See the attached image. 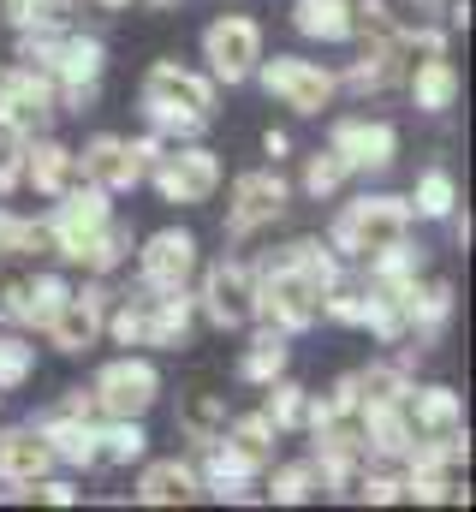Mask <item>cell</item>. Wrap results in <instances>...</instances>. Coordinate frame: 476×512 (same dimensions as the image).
<instances>
[{
	"mask_svg": "<svg viewBox=\"0 0 476 512\" xmlns=\"http://www.w3.org/2000/svg\"><path fill=\"white\" fill-rule=\"evenodd\" d=\"M215 114V78L185 72L179 60H155L143 78V120L155 137H197Z\"/></svg>",
	"mask_w": 476,
	"mask_h": 512,
	"instance_id": "1",
	"label": "cell"
},
{
	"mask_svg": "<svg viewBox=\"0 0 476 512\" xmlns=\"http://www.w3.org/2000/svg\"><path fill=\"white\" fill-rule=\"evenodd\" d=\"M191 316H197V298L185 286L161 292V286H143L137 298H125L108 328H114L119 346H185L191 340Z\"/></svg>",
	"mask_w": 476,
	"mask_h": 512,
	"instance_id": "2",
	"label": "cell"
},
{
	"mask_svg": "<svg viewBox=\"0 0 476 512\" xmlns=\"http://www.w3.org/2000/svg\"><path fill=\"white\" fill-rule=\"evenodd\" d=\"M399 239H411V203L405 197H352L328 233V245L340 256H357V262L393 251Z\"/></svg>",
	"mask_w": 476,
	"mask_h": 512,
	"instance_id": "3",
	"label": "cell"
},
{
	"mask_svg": "<svg viewBox=\"0 0 476 512\" xmlns=\"http://www.w3.org/2000/svg\"><path fill=\"white\" fill-rule=\"evenodd\" d=\"M250 316H262V322L280 328V334H304V328L322 322V286L304 280V274L280 256V262H268L262 274H250Z\"/></svg>",
	"mask_w": 476,
	"mask_h": 512,
	"instance_id": "4",
	"label": "cell"
},
{
	"mask_svg": "<svg viewBox=\"0 0 476 512\" xmlns=\"http://www.w3.org/2000/svg\"><path fill=\"white\" fill-rule=\"evenodd\" d=\"M114 221V203H108V191L102 185H66L60 197H54V215L42 221L48 227V251H60L66 262H84V251L96 245V233Z\"/></svg>",
	"mask_w": 476,
	"mask_h": 512,
	"instance_id": "5",
	"label": "cell"
},
{
	"mask_svg": "<svg viewBox=\"0 0 476 512\" xmlns=\"http://www.w3.org/2000/svg\"><path fill=\"white\" fill-rule=\"evenodd\" d=\"M250 78H262V90H268L280 108H292V114H322V108H334V96H340V78H334L322 60H298V54L256 60Z\"/></svg>",
	"mask_w": 476,
	"mask_h": 512,
	"instance_id": "6",
	"label": "cell"
},
{
	"mask_svg": "<svg viewBox=\"0 0 476 512\" xmlns=\"http://www.w3.org/2000/svg\"><path fill=\"white\" fill-rule=\"evenodd\" d=\"M143 179H155V191L167 197V203H209L215 191H221V155L215 149H203V143H173V149H161L155 161H149V173Z\"/></svg>",
	"mask_w": 476,
	"mask_h": 512,
	"instance_id": "7",
	"label": "cell"
},
{
	"mask_svg": "<svg viewBox=\"0 0 476 512\" xmlns=\"http://www.w3.org/2000/svg\"><path fill=\"white\" fill-rule=\"evenodd\" d=\"M203 60H209L215 84H244L256 72V60H262V24L244 18V12H221L203 30Z\"/></svg>",
	"mask_w": 476,
	"mask_h": 512,
	"instance_id": "8",
	"label": "cell"
},
{
	"mask_svg": "<svg viewBox=\"0 0 476 512\" xmlns=\"http://www.w3.org/2000/svg\"><path fill=\"white\" fill-rule=\"evenodd\" d=\"M108 298H114V292H108L96 274H90V286H84V292H66V304H60V310L48 316V328H42V334H48V346H54V352H66V358L90 352V346L102 340V328H108Z\"/></svg>",
	"mask_w": 476,
	"mask_h": 512,
	"instance_id": "9",
	"label": "cell"
},
{
	"mask_svg": "<svg viewBox=\"0 0 476 512\" xmlns=\"http://www.w3.org/2000/svg\"><path fill=\"white\" fill-rule=\"evenodd\" d=\"M54 114H60V96H54V78L42 66L0 72V126H12L18 137H36Z\"/></svg>",
	"mask_w": 476,
	"mask_h": 512,
	"instance_id": "10",
	"label": "cell"
},
{
	"mask_svg": "<svg viewBox=\"0 0 476 512\" xmlns=\"http://www.w3.org/2000/svg\"><path fill=\"white\" fill-rule=\"evenodd\" d=\"M90 393H96V411H108V417H143L161 399V376L149 358H114L90 382Z\"/></svg>",
	"mask_w": 476,
	"mask_h": 512,
	"instance_id": "11",
	"label": "cell"
},
{
	"mask_svg": "<svg viewBox=\"0 0 476 512\" xmlns=\"http://www.w3.org/2000/svg\"><path fill=\"white\" fill-rule=\"evenodd\" d=\"M286 179L280 173H244L233 179V203H227V239L244 245L250 233H262V227H274L280 215H286Z\"/></svg>",
	"mask_w": 476,
	"mask_h": 512,
	"instance_id": "12",
	"label": "cell"
},
{
	"mask_svg": "<svg viewBox=\"0 0 476 512\" xmlns=\"http://www.w3.org/2000/svg\"><path fill=\"white\" fill-rule=\"evenodd\" d=\"M328 149L346 161V173H387L399 155V131L387 120H340Z\"/></svg>",
	"mask_w": 476,
	"mask_h": 512,
	"instance_id": "13",
	"label": "cell"
},
{
	"mask_svg": "<svg viewBox=\"0 0 476 512\" xmlns=\"http://www.w3.org/2000/svg\"><path fill=\"white\" fill-rule=\"evenodd\" d=\"M197 310L215 322V328H244L250 322V268L244 262H215L203 274V292H197Z\"/></svg>",
	"mask_w": 476,
	"mask_h": 512,
	"instance_id": "14",
	"label": "cell"
},
{
	"mask_svg": "<svg viewBox=\"0 0 476 512\" xmlns=\"http://www.w3.org/2000/svg\"><path fill=\"white\" fill-rule=\"evenodd\" d=\"M137 274H143V286H161V292L185 286V280L197 274V239H191L185 227L155 233V239L143 245V256H137Z\"/></svg>",
	"mask_w": 476,
	"mask_h": 512,
	"instance_id": "15",
	"label": "cell"
},
{
	"mask_svg": "<svg viewBox=\"0 0 476 512\" xmlns=\"http://www.w3.org/2000/svg\"><path fill=\"white\" fill-rule=\"evenodd\" d=\"M66 280L60 274H24V280H6L0 286V310H6V322H18V328H48V316L66 304Z\"/></svg>",
	"mask_w": 476,
	"mask_h": 512,
	"instance_id": "16",
	"label": "cell"
},
{
	"mask_svg": "<svg viewBox=\"0 0 476 512\" xmlns=\"http://www.w3.org/2000/svg\"><path fill=\"white\" fill-rule=\"evenodd\" d=\"M78 167H84V179L102 185L108 197H114V191H131V185H143V161H137L131 137H90L84 155H78Z\"/></svg>",
	"mask_w": 476,
	"mask_h": 512,
	"instance_id": "17",
	"label": "cell"
},
{
	"mask_svg": "<svg viewBox=\"0 0 476 512\" xmlns=\"http://www.w3.org/2000/svg\"><path fill=\"white\" fill-rule=\"evenodd\" d=\"M357 429H363V447L375 459H405L417 447V429H411L405 399H393V405H357Z\"/></svg>",
	"mask_w": 476,
	"mask_h": 512,
	"instance_id": "18",
	"label": "cell"
},
{
	"mask_svg": "<svg viewBox=\"0 0 476 512\" xmlns=\"http://www.w3.org/2000/svg\"><path fill=\"white\" fill-rule=\"evenodd\" d=\"M54 471V453L48 441L36 435V423H18V429H0V483H36Z\"/></svg>",
	"mask_w": 476,
	"mask_h": 512,
	"instance_id": "19",
	"label": "cell"
},
{
	"mask_svg": "<svg viewBox=\"0 0 476 512\" xmlns=\"http://www.w3.org/2000/svg\"><path fill=\"white\" fill-rule=\"evenodd\" d=\"M72 173H78V155H72L66 143H54V137H24V185H30L36 197H60V191L72 185Z\"/></svg>",
	"mask_w": 476,
	"mask_h": 512,
	"instance_id": "20",
	"label": "cell"
},
{
	"mask_svg": "<svg viewBox=\"0 0 476 512\" xmlns=\"http://www.w3.org/2000/svg\"><path fill=\"white\" fill-rule=\"evenodd\" d=\"M36 435L48 441L54 465H96V423L90 417H66V411H48L36 423Z\"/></svg>",
	"mask_w": 476,
	"mask_h": 512,
	"instance_id": "21",
	"label": "cell"
},
{
	"mask_svg": "<svg viewBox=\"0 0 476 512\" xmlns=\"http://www.w3.org/2000/svg\"><path fill=\"white\" fill-rule=\"evenodd\" d=\"M405 84H411V102H417L423 114H447V108L459 102V66H453L447 54L417 60V66L405 72Z\"/></svg>",
	"mask_w": 476,
	"mask_h": 512,
	"instance_id": "22",
	"label": "cell"
},
{
	"mask_svg": "<svg viewBox=\"0 0 476 512\" xmlns=\"http://www.w3.org/2000/svg\"><path fill=\"white\" fill-rule=\"evenodd\" d=\"M399 310H405V334H417V340H441L447 322H453V286H447V280L411 286Z\"/></svg>",
	"mask_w": 476,
	"mask_h": 512,
	"instance_id": "23",
	"label": "cell"
},
{
	"mask_svg": "<svg viewBox=\"0 0 476 512\" xmlns=\"http://www.w3.org/2000/svg\"><path fill=\"white\" fill-rule=\"evenodd\" d=\"M405 411H411V429L417 435H459L465 429V405L453 387H411L405 393Z\"/></svg>",
	"mask_w": 476,
	"mask_h": 512,
	"instance_id": "24",
	"label": "cell"
},
{
	"mask_svg": "<svg viewBox=\"0 0 476 512\" xmlns=\"http://www.w3.org/2000/svg\"><path fill=\"white\" fill-rule=\"evenodd\" d=\"M197 495H203V477L191 465H179V459H161V465H149L137 477V501L143 507H179V501H197Z\"/></svg>",
	"mask_w": 476,
	"mask_h": 512,
	"instance_id": "25",
	"label": "cell"
},
{
	"mask_svg": "<svg viewBox=\"0 0 476 512\" xmlns=\"http://www.w3.org/2000/svg\"><path fill=\"white\" fill-rule=\"evenodd\" d=\"M399 78H405V54H399V42H387V48H363V60H357L340 84L357 90V96H381V90L399 84Z\"/></svg>",
	"mask_w": 476,
	"mask_h": 512,
	"instance_id": "26",
	"label": "cell"
},
{
	"mask_svg": "<svg viewBox=\"0 0 476 512\" xmlns=\"http://www.w3.org/2000/svg\"><path fill=\"white\" fill-rule=\"evenodd\" d=\"M227 417H233V411H227L221 393H185V399H179V429H185V441H197V447L221 441Z\"/></svg>",
	"mask_w": 476,
	"mask_h": 512,
	"instance_id": "27",
	"label": "cell"
},
{
	"mask_svg": "<svg viewBox=\"0 0 476 512\" xmlns=\"http://www.w3.org/2000/svg\"><path fill=\"white\" fill-rule=\"evenodd\" d=\"M292 24L316 42H346L352 36V0H298Z\"/></svg>",
	"mask_w": 476,
	"mask_h": 512,
	"instance_id": "28",
	"label": "cell"
},
{
	"mask_svg": "<svg viewBox=\"0 0 476 512\" xmlns=\"http://www.w3.org/2000/svg\"><path fill=\"white\" fill-rule=\"evenodd\" d=\"M143 447H149V435H143L137 417L96 423V465H131V459H143Z\"/></svg>",
	"mask_w": 476,
	"mask_h": 512,
	"instance_id": "29",
	"label": "cell"
},
{
	"mask_svg": "<svg viewBox=\"0 0 476 512\" xmlns=\"http://www.w3.org/2000/svg\"><path fill=\"white\" fill-rule=\"evenodd\" d=\"M399 12L387 6V0H352V36L363 48H387V42H399Z\"/></svg>",
	"mask_w": 476,
	"mask_h": 512,
	"instance_id": "30",
	"label": "cell"
},
{
	"mask_svg": "<svg viewBox=\"0 0 476 512\" xmlns=\"http://www.w3.org/2000/svg\"><path fill=\"white\" fill-rule=\"evenodd\" d=\"M286 262H292L304 280H316L322 292L340 286V256H334V245H322V239H292V245H286Z\"/></svg>",
	"mask_w": 476,
	"mask_h": 512,
	"instance_id": "31",
	"label": "cell"
},
{
	"mask_svg": "<svg viewBox=\"0 0 476 512\" xmlns=\"http://www.w3.org/2000/svg\"><path fill=\"white\" fill-rule=\"evenodd\" d=\"M280 370H286V334H280V328H268V334H256V346L244 352L238 376H244V382H256V387H268Z\"/></svg>",
	"mask_w": 476,
	"mask_h": 512,
	"instance_id": "32",
	"label": "cell"
},
{
	"mask_svg": "<svg viewBox=\"0 0 476 512\" xmlns=\"http://www.w3.org/2000/svg\"><path fill=\"white\" fill-rule=\"evenodd\" d=\"M405 393H411L405 364H369V370H357V405H393Z\"/></svg>",
	"mask_w": 476,
	"mask_h": 512,
	"instance_id": "33",
	"label": "cell"
},
{
	"mask_svg": "<svg viewBox=\"0 0 476 512\" xmlns=\"http://www.w3.org/2000/svg\"><path fill=\"white\" fill-rule=\"evenodd\" d=\"M262 411H268V423H274L280 435H292V429H304V417H310V393H304L298 382H280V376H274Z\"/></svg>",
	"mask_w": 476,
	"mask_h": 512,
	"instance_id": "34",
	"label": "cell"
},
{
	"mask_svg": "<svg viewBox=\"0 0 476 512\" xmlns=\"http://www.w3.org/2000/svg\"><path fill=\"white\" fill-rule=\"evenodd\" d=\"M417 215H429V221H447L453 215V203H459V185H453V173L447 167H429L423 179H417Z\"/></svg>",
	"mask_w": 476,
	"mask_h": 512,
	"instance_id": "35",
	"label": "cell"
},
{
	"mask_svg": "<svg viewBox=\"0 0 476 512\" xmlns=\"http://www.w3.org/2000/svg\"><path fill=\"white\" fill-rule=\"evenodd\" d=\"M125 256H131V233L108 221V227L96 233V245L84 251V274H96V280H108V274H114V268L125 262Z\"/></svg>",
	"mask_w": 476,
	"mask_h": 512,
	"instance_id": "36",
	"label": "cell"
},
{
	"mask_svg": "<svg viewBox=\"0 0 476 512\" xmlns=\"http://www.w3.org/2000/svg\"><path fill=\"white\" fill-rule=\"evenodd\" d=\"M346 179H352V173H346V161H340L334 149H316V155H310V167H304V197H316V203H322V197H334Z\"/></svg>",
	"mask_w": 476,
	"mask_h": 512,
	"instance_id": "37",
	"label": "cell"
},
{
	"mask_svg": "<svg viewBox=\"0 0 476 512\" xmlns=\"http://www.w3.org/2000/svg\"><path fill=\"white\" fill-rule=\"evenodd\" d=\"M30 370H36V346L18 340V334H0V393L24 387L30 382Z\"/></svg>",
	"mask_w": 476,
	"mask_h": 512,
	"instance_id": "38",
	"label": "cell"
},
{
	"mask_svg": "<svg viewBox=\"0 0 476 512\" xmlns=\"http://www.w3.org/2000/svg\"><path fill=\"white\" fill-rule=\"evenodd\" d=\"M30 251H48V227L18 221V215L0 209V256H30Z\"/></svg>",
	"mask_w": 476,
	"mask_h": 512,
	"instance_id": "39",
	"label": "cell"
},
{
	"mask_svg": "<svg viewBox=\"0 0 476 512\" xmlns=\"http://www.w3.org/2000/svg\"><path fill=\"white\" fill-rule=\"evenodd\" d=\"M316 489H322L316 459H310V465H286V471H274V483H268V495H274V501H286V507H292V501H310Z\"/></svg>",
	"mask_w": 476,
	"mask_h": 512,
	"instance_id": "40",
	"label": "cell"
},
{
	"mask_svg": "<svg viewBox=\"0 0 476 512\" xmlns=\"http://www.w3.org/2000/svg\"><path fill=\"white\" fill-rule=\"evenodd\" d=\"M24 495H36V501H48V507H72V501H78V489H72V483H54V477L24 483Z\"/></svg>",
	"mask_w": 476,
	"mask_h": 512,
	"instance_id": "41",
	"label": "cell"
},
{
	"mask_svg": "<svg viewBox=\"0 0 476 512\" xmlns=\"http://www.w3.org/2000/svg\"><path fill=\"white\" fill-rule=\"evenodd\" d=\"M18 185H24V143H18V149H6V155H0V197H12V191H18Z\"/></svg>",
	"mask_w": 476,
	"mask_h": 512,
	"instance_id": "42",
	"label": "cell"
},
{
	"mask_svg": "<svg viewBox=\"0 0 476 512\" xmlns=\"http://www.w3.org/2000/svg\"><path fill=\"white\" fill-rule=\"evenodd\" d=\"M54 411H66V417H96V393H90V387H72Z\"/></svg>",
	"mask_w": 476,
	"mask_h": 512,
	"instance_id": "43",
	"label": "cell"
},
{
	"mask_svg": "<svg viewBox=\"0 0 476 512\" xmlns=\"http://www.w3.org/2000/svg\"><path fill=\"white\" fill-rule=\"evenodd\" d=\"M0 6H6V24H12V30H18V24L36 12V0H0Z\"/></svg>",
	"mask_w": 476,
	"mask_h": 512,
	"instance_id": "44",
	"label": "cell"
},
{
	"mask_svg": "<svg viewBox=\"0 0 476 512\" xmlns=\"http://www.w3.org/2000/svg\"><path fill=\"white\" fill-rule=\"evenodd\" d=\"M262 149H268V155H274V161H280V155H286V149H292V137H286V131H268V137H262Z\"/></svg>",
	"mask_w": 476,
	"mask_h": 512,
	"instance_id": "45",
	"label": "cell"
},
{
	"mask_svg": "<svg viewBox=\"0 0 476 512\" xmlns=\"http://www.w3.org/2000/svg\"><path fill=\"white\" fill-rule=\"evenodd\" d=\"M96 6H102V12H119V6H131V0H96Z\"/></svg>",
	"mask_w": 476,
	"mask_h": 512,
	"instance_id": "46",
	"label": "cell"
},
{
	"mask_svg": "<svg viewBox=\"0 0 476 512\" xmlns=\"http://www.w3.org/2000/svg\"><path fill=\"white\" fill-rule=\"evenodd\" d=\"M149 6H179V0H149Z\"/></svg>",
	"mask_w": 476,
	"mask_h": 512,
	"instance_id": "47",
	"label": "cell"
},
{
	"mask_svg": "<svg viewBox=\"0 0 476 512\" xmlns=\"http://www.w3.org/2000/svg\"><path fill=\"white\" fill-rule=\"evenodd\" d=\"M423 6H435V0H423Z\"/></svg>",
	"mask_w": 476,
	"mask_h": 512,
	"instance_id": "48",
	"label": "cell"
}]
</instances>
